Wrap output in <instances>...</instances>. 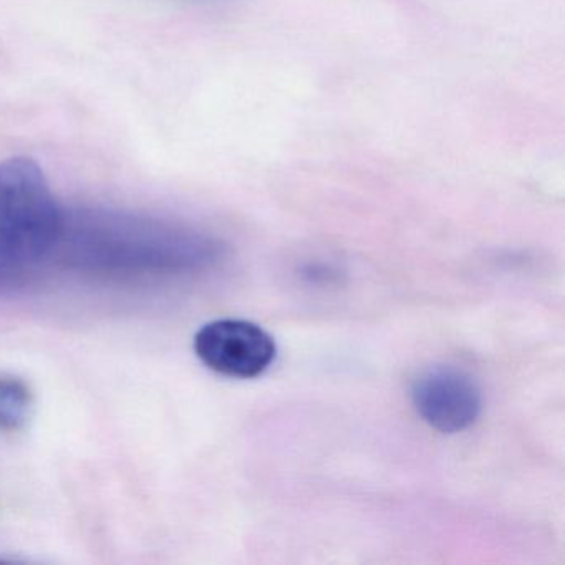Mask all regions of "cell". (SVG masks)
<instances>
[{
  "label": "cell",
  "mask_w": 565,
  "mask_h": 565,
  "mask_svg": "<svg viewBox=\"0 0 565 565\" xmlns=\"http://www.w3.org/2000/svg\"><path fill=\"white\" fill-rule=\"evenodd\" d=\"M64 213L42 168L18 157L0 164V292L31 284L54 254Z\"/></svg>",
  "instance_id": "1"
},
{
  "label": "cell",
  "mask_w": 565,
  "mask_h": 565,
  "mask_svg": "<svg viewBox=\"0 0 565 565\" xmlns=\"http://www.w3.org/2000/svg\"><path fill=\"white\" fill-rule=\"evenodd\" d=\"M193 345L207 369L231 379H256L277 355L273 337L247 320H213L198 330Z\"/></svg>",
  "instance_id": "2"
},
{
  "label": "cell",
  "mask_w": 565,
  "mask_h": 565,
  "mask_svg": "<svg viewBox=\"0 0 565 565\" xmlns=\"http://www.w3.org/2000/svg\"><path fill=\"white\" fill-rule=\"evenodd\" d=\"M412 399L423 422L436 431H465L481 413V392L475 380L455 366H431L416 376Z\"/></svg>",
  "instance_id": "3"
},
{
  "label": "cell",
  "mask_w": 565,
  "mask_h": 565,
  "mask_svg": "<svg viewBox=\"0 0 565 565\" xmlns=\"http://www.w3.org/2000/svg\"><path fill=\"white\" fill-rule=\"evenodd\" d=\"M34 415V395L24 380L0 376V431L21 433Z\"/></svg>",
  "instance_id": "4"
},
{
  "label": "cell",
  "mask_w": 565,
  "mask_h": 565,
  "mask_svg": "<svg viewBox=\"0 0 565 565\" xmlns=\"http://www.w3.org/2000/svg\"><path fill=\"white\" fill-rule=\"evenodd\" d=\"M196 2H227V0H196Z\"/></svg>",
  "instance_id": "5"
}]
</instances>
